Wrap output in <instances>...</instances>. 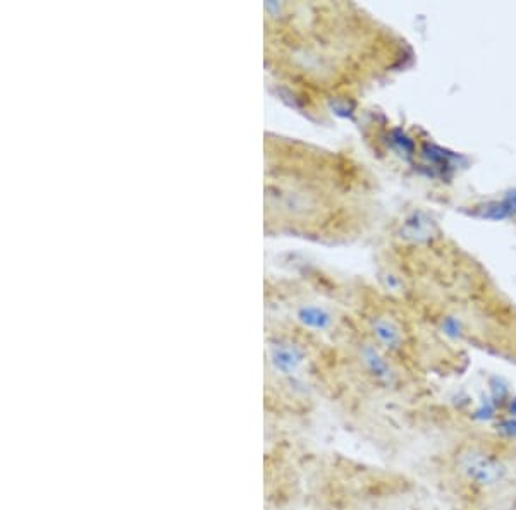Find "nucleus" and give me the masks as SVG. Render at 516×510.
I'll list each match as a JSON object with an SVG mask.
<instances>
[{
	"label": "nucleus",
	"mask_w": 516,
	"mask_h": 510,
	"mask_svg": "<svg viewBox=\"0 0 516 510\" xmlns=\"http://www.w3.org/2000/svg\"><path fill=\"white\" fill-rule=\"evenodd\" d=\"M263 229L267 236L341 241L362 222L355 165L281 134L263 136Z\"/></svg>",
	"instance_id": "obj_1"
},
{
	"label": "nucleus",
	"mask_w": 516,
	"mask_h": 510,
	"mask_svg": "<svg viewBox=\"0 0 516 510\" xmlns=\"http://www.w3.org/2000/svg\"><path fill=\"white\" fill-rule=\"evenodd\" d=\"M456 467L470 483L480 488H494L508 476L504 462L480 447H465L458 454Z\"/></svg>",
	"instance_id": "obj_2"
},
{
	"label": "nucleus",
	"mask_w": 516,
	"mask_h": 510,
	"mask_svg": "<svg viewBox=\"0 0 516 510\" xmlns=\"http://www.w3.org/2000/svg\"><path fill=\"white\" fill-rule=\"evenodd\" d=\"M269 356L274 370L281 371L282 375L294 373L305 359L303 349L288 339L272 340L269 347Z\"/></svg>",
	"instance_id": "obj_3"
},
{
	"label": "nucleus",
	"mask_w": 516,
	"mask_h": 510,
	"mask_svg": "<svg viewBox=\"0 0 516 510\" xmlns=\"http://www.w3.org/2000/svg\"><path fill=\"white\" fill-rule=\"evenodd\" d=\"M362 361L365 364L370 377H373L376 382L382 383V385H391V383L395 382V373H392L391 366H389V363L382 358L378 349L373 347L372 344H363Z\"/></svg>",
	"instance_id": "obj_4"
},
{
	"label": "nucleus",
	"mask_w": 516,
	"mask_h": 510,
	"mask_svg": "<svg viewBox=\"0 0 516 510\" xmlns=\"http://www.w3.org/2000/svg\"><path fill=\"white\" fill-rule=\"evenodd\" d=\"M372 332L373 337L382 347L389 349V351H396L401 347L403 342V332L401 327L395 320L388 316H377L372 320Z\"/></svg>",
	"instance_id": "obj_5"
},
{
	"label": "nucleus",
	"mask_w": 516,
	"mask_h": 510,
	"mask_svg": "<svg viewBox=\"0 0 516 510\" xmlns=\"http://www.w3.org/2000/svg\"><path fill=\"white\" fill-rule=\"evenodd\" d=\"M498 433H501L506 438H516V420L515 417H506V420L498 423Z\"/></svg>",
	"instance_id": "obj_6"
},
{
	"label": "nucleus",
	"mask_w": 516,
	"mask_h": 510,
	"mask_svg": "<svg viewBox=\"0 0 516 510\" xmlns=\"http://www.w3.org/2000/svg\"><path fill=\"white\" fill-rule=\"evenodd\" d=\"M510 412H511V417H515L516 420V398H511L510 401Z\"/></svg>",
	"instance_id": "obj_7"
}]
</instances>
